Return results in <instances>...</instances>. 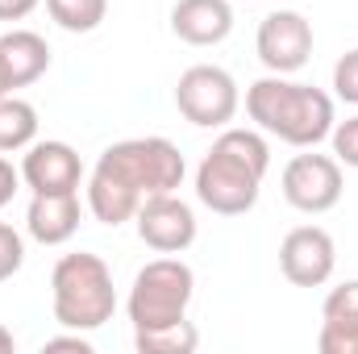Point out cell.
I'll return each instance as SVG.
<instances>
[{"label": "cell", "instance_id": "obj_13", "mask_svg": "<svg viewBox=\"0 0 358 354\" xmlns=\"http://www.w3.org/2000/svg\"><path fill=\"white\" fill-rule=\"evenodd\" d=\"M25 229L42 246H63L80 229V192H34L25 208Z\"/></svg>", "mask_w": 358, "mask_h": 354}, {"label": "cell", "instance_id": "obj_20", "mask_svg": "<svg viewBox=\"0 0 358 354\" xmlns=\"http://www.w3.org/2000/svg\"><path fill=\"white\" fill-rule=\"evenodd\" d=\"M329 142H334V159H338L342 167H358V117L334 121Z\"/></svg>", "mask_w": 358, "mask_h": 354}, {"label": "cell", "instance_id": "obj_5", "mask_svg": "<svg viewBox=\"0 0 358 354\" xmlns=\"http://www.w3.org/2000/svg\"><path fill=\"white\" fill-rule=\"evenodd\" d=\"M192 296H196V271L183 259H176V255H163V259L146 263L134 275L125 313H129L134 330L176 325V321H187Z\"/></svg>", "mask_w": 358, "mask_h": 354}, {"label": "cell", "instance_id": "obj_7", "mask_svg": "<svg viewBox=\"0 0 358 354\" xmlns=\"http://www.w3.org/2000/svg\"><path fill=\"white\" fill-rule=\"evenodd\" d=\"M342 187H346L342 163L334 155H313V146H308V155H296L283 167V200L296 213H313L317 217V213L338 208Z\"/></svg>", "mask_w": 358, "mask_h": 354}, {"label": "cell", "instance_id": "obj_19", "mask_svg": "<svg viewBox=\"0 0 358 354\" xmlns=\"http://www.w3.org/2000/svg\"><path fill=\"white\" fill-rule=\"evenodd\" d=\"M21 263H25V238L8 221H0V283L13 279L21 271Z\"/></svg>", "mask_w": 358, "mask_h": 354}, {"label": "cell", "instance_id": "obj_22", "mask_svg": "<svg viewBox=\"0 0 358 354\" xmlns=\"http://www.w3.org/2000/svg\"><path fill=\"white\" fill-rule=\"evenodd\" d=\"M42 351H76V354H92V342L80 334V330H71V334H59V338H46V346Z\"/></svg>", "mask_w": 358, "mask_h": 354}, {"label": "cell", "instance_id": "obj_18", "mask_svg": "<svg viewBox=\"0 0 358 354\" xmlns=\"http://www.w3.org/2000/svg\"><path fill=\"white\" fill-rule=\"evenodd\" d=\"M46 13L67 34H92L108 17V0H46Z\"/></svg>", "mask_w": 358, "mask_h": 354}, {"label": "cell", "instance_id": "obj_24", "mask_svg": "<svg viewBox=\"0 0 358 354\" xmlns=\"http://www.w3.org/2000/svg\"><path fill=\"white\" fill-rule=\"evenodd\" d=\"M42 0H0V21H25Z\"/></svg>", "mask_w": 358, "mask_h": 354}, {"label": "cell", "instance_id": "obj_11", "mask_svg": "<svg viewBox=\"0 0 358 354\" xmlns=\"http://www.w3.org/2000/svg\"><path fill=\"white\" fill-rule=\"evenodd\" d=\"M21 183L29 192H80L84 163L71 142H29L21 159Z\"/></svg>", "mask_w": 358, "mask_h": 354}, {"label": "cell", "instance_id": "obj_1", "mask_svg": "<svg viewBox=\"0 0 358 354\" xmlns=\"http://www.w3.org/2000/svg\"><path fill=\"white\" fill-rule=\"evenodd\" d=\"M187 163L171 138H125L113 142L88 176V208L100 225H125L146 196L176 192Z\"/></svg>", "mask_w": 358, "mask_h": 354}, {"label": "cell", "instance_id": "obj_25", "mask_svg": "<svg viewBox=\"0 0 358 354\" xmlns=\"http://www.w3.org/2000/svg\"><path fill=\"white\" fill-rule=\"evenodd\" d=\"M13 351H17V338H13V330L0 325V354H13Z\"/></svg>", "mask_w": 358, "mask_h": 354}, {"label": "cell", "instance_id": "obj_27", "mask_svg": "<svg viewBox=\"0 0 358 354\" xmlns=\"http://www.w3.org/2000/svg\"><path fill=\"white\" fill-rule=\"evenodd\" d=\"M246 4H250V0H246Z\"/></svg>", "mask_w": 358, "mask_h": 354}, {"label": "cell", "instance_id": "obj_16", "mask_svg": "<svg viewBox=\"0 0 358 354\" xmlns=\"http://www.w3.org/2000/svg\"><path fill=\"white\" fill-rule=\"evenodd\" d=\"M29 142H38V108L8 92L0 100V155L25 150Z\"/></svg>", "mask_w": 358, "mask_h": 354}, {"label": "cell", "instance_id": "obj_14", "mask_svg": "<svg viewBox=\"0 0 358 354\" xmlns=\"http://www.w3.org/2000/svg\"><path fill=\"white\" fill-rule=\"evenodd\" d=\"M321 354H358V279L338 283L321 309Z\"/></svg>", "mask_w": 358, "mask_h": 354}, {"label": "cell", "instance_id": "obj_10", "mask_svg": "<svg viewBox=\"0 0 358 354\" xmlns=\"http://www.w3.org/2000/svg\"><path fill=\"white\" fill-rule=\"evenodd\" d=\"M334 267H338V246H334L329 229H321V225H296L279 242V271L296 288H321V283H329Z\"/></svg>", "mask_w": 358, "mask_h": 354}, {"label": "cell", "instance_id": "obj_6", "mask_svg": "<svg viewBox=\"0 0 358 354\" xmlns=\"http://www.w3.org/2000/svg\"><path fill=\"white\" fill-rule=\"evenodd\" d=\"M238 104H242L238 80L213 63L187 67L176 84V108L183 113V121H192L200 129H225L238 117Z\"/></svg>", "mask_w": 358, "mask_h": 354}, {"label": "cell", "instance_id": "obj_2", "mask_svg": "<svg viewBox=\"0 0 358 354\" xmlns=\"http://www.w3.org/2000/svg\"><path fill=\"white\" fill-rule=\"evenodd\" d=\"M271 171V146L263 129H221L196 167V200L221 217H242L259 204Z\"/></svg>", "mask_w": 358, "mask_h": 354}, {"label": "cell", "instance_id": "obj_26", "mask_svg": "<svg viewBox=\"0 0 358 354\" xmlns=\"http://www.w3.org/2000/svg\"><path fill=\"white\" fill-rule=\"evenodd\" d=\"M8 92H13V84H8V76H4V67H0V100H4Z\"/></svg>", "mask_w": 358, "mask_h": 354}, {"label": "cell", "instance_id": "obj_23", "mask_svg": "<svg viewBox=\"0 0 358 354\" xmlns=\"http://www.w3.org/2000/svg\"><path fill=\"white\" fill-rule=\"evenodd\" d=\"M17 187H21V171H17V167H13V163L0 155V208H4V204L17 196Z\"/></svg>", "mask_w": 358, "mask_h": 354}, {"label": "cell", "instance_id": "obj_15", "mask_svg": "<svg viewBox=\"0 0 358 354\" xmlns=\"http://www.w3.org/2000/svg\"><path fill=\"white\" fill-rule=\"evenodd\" d=\"M0 67H4L13 92L38 84L50 71V46H46V38L34 34V29H8V34H0Z\"/></svg>", "mask_w": 358, "mask_h": 354}, {"label": "cell", "instance_id": "obj_9", "mask_svg": "<svg viewBox=\"0 0 358 354\" xmlns=\"http://www.w3.org/2000/svg\"><path fill=\"white\" fill-rule=\"evenodd\" d=\"M134 225H138V238L159 255H183L196 242V213L176 192L146 196L142 208L134 213Z\"/></svg>", "mask_w": 358, "mask_h": 354}, {"label": "cell", "instance_id": "obj_3", "mask_svg": "<svg viewBox=\"0 0 358 354\" xmlns=\"http://www.w3.org/2000/svg\"><path fill=\"white\" fill-rule=\"evenodd\" d=\"M246 113L263 134L287 142V146H300V150L325 142L338 121L329 92L313 88V84H296L287 76L255 80L246 88Z\"/></svg>", "mask_w": 358, "mask_h": 354}, {"label": "cell", "instance_id": "obj_12", "mask_svg": "<svg viewBox=\"0 0 358 354\" xmlns=\"http://www.w3.org/2000/svg\"><path fill=\"white\" fill-rule=\"evenodd\" d=\"M171 34L187 46H221L234 34V4L229 0H176Z\"/></svg>", "mask_w": 358, "mask_h": 354}, {"label": "cell", "instance_id": "obj_21", "mask_svg": "<svg viewBox=\"0 0 358 354\" xmlns=\"http://www.w3.org/2000/svg\"><path fill=\"white\" fill-rule=\"evenodd\" d=\"M334 92H338V100L358 104V46L334 63Z\"/></svg>", "mask_w": 358, "mask_h": 354}, {"label": "cell", "instance_id": "obj_8", "mask_svg": "<svg viewBox=\"0 0 358 354\" xmlns=\"http://www.w3.org/2000/svg\"><path fill=\"white\" fill-rule=\"evenodd\" d=\"M255 46L271 76H296L313 59V25L296 8H275L263 17Z\"/></svg>", "mask_w": 358, "mask_h": 354}, {"label": "cell", "instance_id": "obj_4", "mask_svg": "<svg viewBox=\"0 0 358 354\" xmlns=\"http://www.w3.org/2000/svg\"><path fill=\"white\" fill-rule=\"evenodd\" d=\"M50 309L63 330L92 334L108 325L117 313V288H113L108 263L88 250L63 255L50 271Z\"/></svg>", "mask_w": 358, "mask_h": 354}, {"label": "cell", "instance_id": "obj_17", "mask_svg": "<svg viewBox=\"0 0 358 354\" xmlns=\"http://www.w3.org/2000/svg\"><path fill=\"white\" fill-rule=\"evenodd\" d=\"M134 346L138 354H192L200 346V334L192 321H176L159 330H134Z\"/></svg>", "mask_w": 358, "mask_h": 354}]
</instances>
